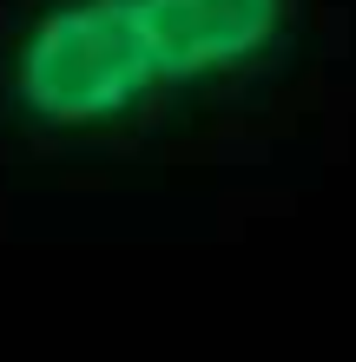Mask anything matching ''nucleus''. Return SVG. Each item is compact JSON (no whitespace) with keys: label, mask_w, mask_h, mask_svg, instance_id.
<instances>
[{"label":"nucleus","mask_w":356,"mask_h":362,"mask_svg":"<svg viewBox=\"0 0 356 362\" xmlns=\"http://www.w3.org/2000/svg\"><path fill=\"white\" fill-rule=\"evenodd\" d=\"M317 0H7L0 139L132 152L264 105L297 73Z\"/></svg>","instance_id":"1"}]
</instances>
